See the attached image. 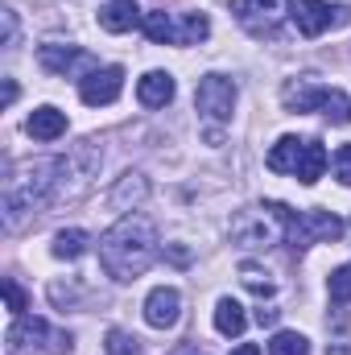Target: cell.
Listing matches in <instances>:
<instances>
[{"label":"cell","mask_w":351,"mask_h":355,"mask_svg":"<svg viewBox=\"0 0 351 355\" xmlns=\"http://www.w3.org/2000/svg\"><path fill=\"white\" fill-rule=\"evenodd\" d=\"M194 103H198L203 120L223 124V120H232V107H236V83L223 75H203L198 91H194Z\"/></svg>","instance_id":"52a82bcc"},{"label":"cell","mask_w":351,"mask_h":355,"mask_svg":"<svg viewBox=\"0 0 351 355\" xmlns=\"http://www.w3.org/2000/svg\"><path fill=\"white\" fill-rule=\"evenodd\" d=\"M0 285H4V302H8V310H12V318H21V314H25V306H29L25 289H21V285H17L12 277H4Z\"/></svg>","instance_id":"83f0119b"},{"label":"cell","mask_w":351,"mask_h":355,"mask_svg":"<svg viewBox=\"0 0 351 355\" xmlns=\"http://www.w3.org/2000/svg\"><path fill=\"white\" fill-rule=\"evenodd\" d=\"M244 327H248L244 306H240L236 297H219V302H215V331H219V335H228V339H240V335H244Z\"/></svg>","instance_id":"e0dca14e"},{"label":"cell","mask_w":351,"mask_h":355,"mask_svg":"<svg viewBox=\"0 0 351 355\" xmlns=\"http://www.w3.org/2000/svg\"><path fill=\"white\" fill-rule=\"evenodd\" d=\"M83 252H87V232L83 227H67V232L54 236V257L58 261H79Z\"/></svg>","instance_id":"44dd1931"},{"label":"cell","mask_w":351,"mask_h":355,"mask_svg":"<svg viewBox=\"0 0 351 355\" xmlns=\"http://www.w3.org/2000/svg\"><path fill=\"white\" fill-rule=\"evenodd\" d=\"M124 91V67H95L87 79H79V99L87 107H108Z\"/></svg>","instance_id":"ba28073f"},{"label":"cell","mask_w":351,"mask_h":355,"mask_svg":"<svg viewBox=\"0 0 351 355\" xmlns=\"http://www.w3.org/2000/svg\"><path fill=\"white\" fill-rule=\"evenodd\" d=\"M302 145H306V141H298V137H281V141L268 149V170H273V174H293V170H298V157H302Z\"/></svg>","instance_id":"d6986e66"},{"label":"cell","mask_w":351,"mask_h":355,"mask_svg":"<svg viewBox=\"0 0 351 355\" xmlns=\"http://www.w3.org/2000/svg\"><path fill=\"white\" fill-rule=\"evenodd\" d=\"M207 33H211V25H207L203 12H186V17L178 21V46H198Z\"/></svg>","instance_id":"7402d4cb"},{"label":"cell","mask_w":351,"mask_h":355,"mask_svg":"<svg viewBox=\"0 0 351 355\" xmlns=\"http://www.w3.org/2000/svg\"><path fill=\"white\" fill-rule=\"evenodd\" d=\"M289 17H293V25H298L302 37H318L331 25H348L351 8L348 4H335L331 8L327 0H289Z\"/></svg>","instance_id":"8992f818"},{"label":"cell","mask_w":351,"mask_h":355,"mask_svg":"<svg viewBox=\"0 0 351 355\" xmlns=\"http://www.w3.org/2000/svg\"><path fill=\"white\" fill-rule=\"evenodd\" d=\"M162 252L157 223L149 215H124L99 236V265L112 281H137Z\"/></svg>","instance_id":"6da1fadb"},{"label":"cell","mask_w":351,"mask_h":355,"mask_svg":"<svg viewBox=\"0 0 351 355\" xmlns=\"http://www.w3.org/2000/svg\"><path fill=\"white\" fill-rule=\"evenodd\" d=\"M323 116L331 120V124H348L351 120V99L343 91H327V99H323Z\"/></svg>","instance_id":"484cf974"},{"label":"cell","mask_w":351,"mask_h":355,"mask_svg":"<svg viewBox=\"0 0 351 355\" xmlns=\"http://www.w3.org/2000/svg\"><path fill=\"white\" fill-rule=\"evenodd\" d=\"M12 37H17V17L12 8H4V46H12Z\"/></svg>","instance_id":"f546056e"},{"label":"cell","mask_w":351,"mask_h":355,"mask_svg":"<svg viewBox=\"0 0 351 355\" xmlns=\"http://www.w3.org/2000/svg\"><path fill=\"white\" fill-rule=\"evenodd\" d=\"M145 37L149 42H157V46H170V42H178V21L170 17V12H145Z\"/></svg>","instance_id":"ffe728a7"},{"label":"cell","mask_w":351,"mask_h":355,"mask_svg":"<svg viewBox=\"0 0 351 355\" xmlns=\"http://www.w3.org/2000/svg\"><path fill=\"white\" fill-rule=\"evenodd\" d=\"M240 281H244L257 297H268V293L277 289V285H273V277H268L261 265H252V261H244V265H240Z\"/></svg>","instance_id":"cb8c5ba5"},{"label":"cell","mask_w":351,"mask_h":355,"mask_svg":"<svg viewBox=\"0 0 351 355\" xmlns=\"http://www.w3.org/2000/svg\"><path fill=\"white\" fill-rule=\"evenodd\" d=\"M285 236V202H261V207H244L232 219V240L240 248H268Z\"/></svg>","instance_id":"3957f363"},{"label":"cell","mask_w":351,"mask_h":355,"mask_svg":"<svg viewBox=\"0 0 351 355\" xmlns=\"http://www.w3.org/2000/svg\"><path fill=\"white\" fill-rule=\"evenodd\" d=\"M25 128H29L33 141H58V137L67 132V116H62L58 107H37V112L25 120Z\"/></svg>","instance_id":"2e32d148"},{"label":"cell","mask_w":351,"mask_h":355,"mask_svg":"<svg viewBox=\"0 0 351 355\" xmlns=\"http://www.w3.org/2000/svg\"><path fill=\"white\" fill-rule=\"evenodd\" d=\"M327 91L331 87H318V83H310V79H298V83H285L281 99H285L289 112H314V107H323Z\"/></svg>","instance_id":"5bb4252c"},{"label":"cell","mask_w":351,"mask_h":355,"mask_svg":"<svg viewBox=\"0 0 351 355\" xmlns=\"http://www.w3.org/2000/svg\"><path fill=\"white\" fill-rule=\"evenodd\" d=\"M71 174V162L67 157H42V162H25L21 170H8L4 174V223L8 227H21L29 215H37L50 198L62 194Z\"/></svg>","instance_id":"7a4b0ae2"},{"label":"cell","mask_w":351,"mask_h":355,"mask_svg":"<svg viewBox=\"0 0 351 355\" xmlns=\"http://www.w3.org/2000/svg\"><path fill=\"white\" fill-rule=\"evenodd\" d=\"M335 178L343 186H351V145H339L335 149Z\"/></svg>","instance_id":"f1b7e54d"},{"label":"cell","mask_w":351,"mask_h":355,"mask_svg":"<svg viewBox=\"0 0 351 355\" xmlns=\"http://www.w3.org/2000/svg\"><path fill=\"white\" fill-rule=\"evenodd\" d=\"M343 236V219L331 211H289L285 207V244L293 252H306L314 244H331Z\"/></svg>","instance_id":"277c9868"},{"label":"cell","mask_w":351,"mask_h":355,"mask_svg":"<svg viewBox=\"0 0 351 355\" xmlns=\"http://www.w3.org/2000/svg\"><path fill=\"white\" fill-rule=\"evenodd\" d=\"M268 355H310V343L298 331H277L268 339Z\"/></svg>","instance_id":"603a6c76"},{"label":"cell","mask_w":351,"mask_h":355,"mask_svg":"<svg viewBox=\"0 0 351 355\" xmlns=\"http://www.w3.org/2000/svg\"><path fill=\"white\" fill-rule=\"evenodd\" d=\"M12 99H17V83H12V79H4V107H8Z\"/></svg>","instance_id":"1f68e13d"},{"label":"cell","mask_w":351,"mask_h":355,"mask_svg":"<svg viewBox=\"0 0 351 355\" xmlns=\"http://www.w3.org/2000/svg\"><path fill=\"white\" fill-rule=\"evenodd\" d=\"M137 99H141V107H166L174 99V75L170 71H149L137 83Z\"/></svg>","instance_id":"4fadbf2b"},{"label":"cell","mask_w":351,"mask_h":355,"mask_svg":"<svg viewBox=\"0 0 351 355\" xmlns=\"http://www.w3.org/2000/svg\"><path fill=\"white\" fill-rule=\"evenodd\" d=\"M145 194H149V182L141 174H124L116 186H112V194H108V202L116 207V211H132V207H141L145 202Z\"/></svg>","instance_id":"9a60e30c"},{"label":"cell","mask_w":351,"mask_h":355,"mask_svg":"<svg viewBox=\"0 0 351 355\" xmlns=\"http://www.w3.org/2000/svg\"><path fill=\"white\" fill-rule=\"evenodd\" d=\"M232 355H261V347H257V343H240Z\"/></svg>","instance_id":"d6a6232c"},{"label":"cell","mask_w":351,"mask_h":355,"mask_svg":"<svg viewBox=\"0 0 351 355\" xmlns=\"http://www.w3.org/2000/svg\"><path fill=\"white\" fill-rule=\"evenodd\" d=\"M240 21L252 37H277V29H281L277 0H240Z\"/></svg>","instance_id":"8fae6325"},{"label":"cell","mask_w":351,"mask_h":355,"mask_svg":"<svg viewBox=\"0 0 351 355\" xmlns=\"http://www.w3.org/2000/svg\"><path fill=\"white\" fill-rule=\"evenodd\" d=\"M178 314H182V293H178L174 285H157V289L145 297V322H149L153 331H170L178 322Z\"/></svg>","instance_id":"30bf717a"},{"label":"cell","mask_w":351,"mask_h":355,"mask_svg":"<svg viewBox=\"0 0 351 355\" xmlns=\"http://www.w3.org/2000/svg\"><path fill=\"white\" fill-rule=\"evenodd\" d=\"M232 4H240V0H232Z\"/></svg>","instance_id":"e575fe53"},{"label":"cell","mask_w":351,"mask_h":355,"mask_svg":"<svg viewBox=\"0 0 351 355\" xmlns=\"http://www.w3.org/2000/svg\"><path fill=\"white\" fill-rule=\"evenodd\" d=\"M257 322H261V327H273V322H277V310H273V306H268V310H257Z\"/></svg>","instance_id":"4dcf8cb0"},{"label":"cell","mask_w":351,"mask_h":355,"mask_svg":"<svg viewBox=\"0 0 351 355\" xmlns=\"http://www.w3.org/2000/svg\"><path fill=\"white\" fill-rule=\"evenodd\" d=\"M4 343H8V355H17V352L67 355V352H71V335H67V331H54L46 318H29V314L12 318V327H8V335H4Z\"/></svg>","instance_id":"5b68a950"},{"label":"cell","mask_w":351,"mask_h":355,"mask_svg":"<svg viewBox=\"0 0 351 355\" xmlns=\"http://www.w3.org/2000/svg\"><path fill=\"white\" fill-rule=\"evenodd\" d=\"M108 355H141V343L128 335V331H108Z\"/></svg>","instance_id":"4316f807"},{"label":"cell","mask_w":351,"mask_h":355,"mask_svg":"<svg viewBox=\"0 0 351 355\" xmlns=\"http://www.w3.org/2000/svg\"><path fill=\"white\" fill-rule=\"evenodd\" d=\"M99 25H103L108 33H128V29L145 25V12L137 8V0H108V4L99 8Z\"/></svg>","instance_id":"7c38bea8"},{"label":"cell","mask_w":351,"mask_h":355,"mask_svg":"<svg viewBox=\"0 0 351 355\" xmlns=\"http://www.w3.org/2000/svg\"><path fill=\"white\" fill-rule=\"evenodd\" d=\"M327 293H331V302H335V306H348V302H351V261L331 272V281H327Z\"/></svg>","instance_id":"d4e9b609"},{"label":"cell","mask_w":351,"mask_h":355,"mask_svg":"<svg viewBox=\"0 0 351 355\" xmlns=\"http://www.w3.org/2000/svg\"><path fill=\"white\" fill-rule=\"evenodd\" d=\"M37 62L50 71V75H83L87 79L91 71H95V58H91L87 50H79V46H42L37 50Z\"/></svg>","instance_id":"9c48e42d"},{"label":"cell","mask_w":351,"mask_h":355,"mask_svg":"<svg viewBox=\"0 0 351 355\" xmlns=\"http://www.w3.org/2000/svg\"><path fill=\"white\" fill-rule=\"evenodd\" d=\"M323 170H327V149H323L318 141H306V145H302V157H298L293 178H298L302 186H314V182L323 178Z\"/></svg>","instance_id":"ac0fdd59"},{"label":"cell","mask_w":351,"mask_h":355,"mask_svg":"<svg viewBox=\"0 0 351 355\" xmlns=\"http://www.w3.org/2000/svg\"><path fill=\"white\" fill-rule=\"evenodd\" d=\"M174 355H203V352H194V347H178Z\"/></svg>","instance_id":"836d02e7"}]
</instances>
